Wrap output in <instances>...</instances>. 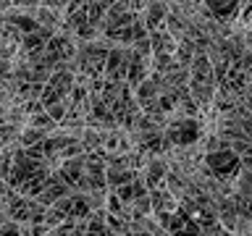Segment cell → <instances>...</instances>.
Listing matches in <instances>:
<instances>
[{
  "instance_id": "obj_1",
  "label": "cell",
  "mask_w": 252,
  "mask_h": 236,
  "mask_svg": "<svg viewBox=\"0 0 252 236\" xmlns=\"http://www.w3.org/2000/svg\"><path fill=\"white\" fill-rule=\"evenodd\" d=\"M202 5L213 13V19L220 21H234L239 16L242 0H202Z\"/></svg>"
}]
</instances>
